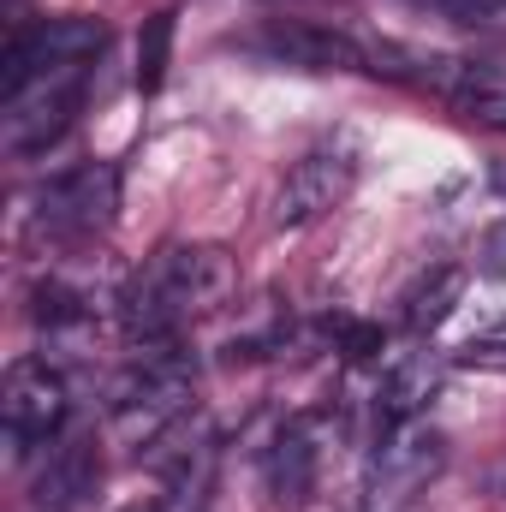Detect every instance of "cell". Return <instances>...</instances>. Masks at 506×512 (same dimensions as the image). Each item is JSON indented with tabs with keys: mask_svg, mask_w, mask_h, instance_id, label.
<instances>
[{
	"mask_svg": "<svg viewBox=\"0 0 506 512\" xmlns=\"http://www.w3.org/2000/svg\"><path fill=\"white\" fill-rule=\"evenodd\" d=\"M102 48H108V30L96 18H42L12 36V48H6V143L18 155L48 149L72 126Z\"/></svg>",
	"mask_w": 506,
	"mask_h": 512,
	"instance_id": "obj_1",
	"label": "cell"
},
{
	"mask_svg": "<svg viewBox=\"0 0 506 512\" xmlns=\"http://www.w3.org/2000/svg\"><path fill=\"white\" fill-rule=\"evenodd\" d=\"M233 286H239V274H233L227 251H215V245H167L126 280L120 322H126L131 340L167 346L179 328L221 310L233 298Z\"/></svg>",
	"mask_w": 506,
	"mask_h": 512,
	"instance_id": "obj_2",
	"label": "cell"
},
{
	"mask_svg": "<svg viewBox=\"0 0 506 512\" xmlns=\"http://www.w3.org/2000/svg\"><path fill=\"white\" fill-rule=\"evenodd\" d=\"M191 387H197V376L185 358H173L167 346H149V358L114 387V435L131 447H161L185 423Z\"/></svg>",
	"mask_w": 506,
	"mask_h": 512,
	"instance_id": "obj_3",
	"label": "cell"
},
{
	"mask_svg": "<svg viewBox=\"0 0 506 512\" xmlns=\"http://www.w3.org/2000/svg\"><path fill=\"white\" fill-rule=\"evenodd\" d=\"M358 173H364V143H358L352 131H334V137L310 143V149L286 167V179H280V191H274V227H310V221L334 215V209L352 197Z\"/></svg>",
	"mask_w": 506,
	"mask_h": 512,
	"instance_id": "obj_4",
	"label": "cell"
},
{
	"mask_svg": "<svg viewBox=\"0 0 506 512\" xmlns=\"http://www.w3.org/2000/svg\"><path fill=\"white\" fill-rule=\"evenodd\" d=\"M114 215H120V173L108 161H84V167L54 173L30 203V227L54 245H84V239L108 233Z\"/></svg>",
	"mask_w": 506,
	"mask_h": 512,
	"instance_id": "obj_5",
	"label": "cell"
},
{
	"mask_svg": "<svg viewBox=\"0 0 506 512\" xmlns=\"http://www.w3.org/2000/svg\"><path fill=\"white\" fill-rule=\"evenodd\" d=\"M447 471V435L429 423H399L387 429L364 471V507L370 512H399L405 501H417L435 477Z\"/></svg>",
	"mask_w": 506,
	"mask_h": 512,
	"instance_id": "obj_6",
	"label": "cell"
},
{
	"mask_svg": "<svg viewBox=\"0 0 506 512\" xmlns=\"http://www.w3.org/2000/svg\"><path fill=\"white\" fill-rule=\"evenodd\" d=\"M0 417H6V441H12L18 453L54 441L60 423H66V382H60V370H48L42 358H18V364L6 370Z\"/></svg>",
	"mask_w": 506,
	"mask_h": 512,
	"instance_id": "obj_7",
	"label": "cell"
},
{
	"mask_svg": "<svg viewBox=\"0 0 506 512\" xmlns=\"http://www.w3.org/2000/svg\"><path fill=\"white\" fill-rule=\"evenodd\" d=\"M256 48L274 66H298V72H370L364 42H352L346 30L316 24V18H274L256 30Z\"/></svg>",
	"mask_w": 506,
	"mask_h": 512,
	"instance_id": "obj_8",
	"label": "cell"
},
{
	"mask_svg": "<svg viewBox=\"0 0 506 512\" xmlns=\"http://www.w3.org/2000/svg\"><path fill=\"white\" fill-rule=\"evenodd\" d=\"M423 84L465 120L506 131V60H423Z\"/></svg>",
	"mask_w": 506,
	"mask_h": 512,
	"instance_id": "obj_9",
	"label": "cell"
},
{
	"mask_svg": "<svg viewBox=\"0 0 506 512\" xmlns=\"http://www.w3.org/2000/svg\"><path fill=\"white\" fill-rule=\"evenodd\" d=\"M262 483H268L274 507H304L316 495V483H322V435H316V417H292L274 435V447L262 459Z\"/></svg>",
	"mask_w": 506,
	"mask_h": 512,
	"instance_id": "obj_10",
	"label": "cell"
},
{
	"mask_svg": "<svg viewBox=\"0 0 506 512\" xmlns=\"http://www.w3.org/2000/svg\"><path fill=\"white\" fill-rule=\"evenodd\" d=\"M96 483H102V453H96L90 435H72V441H60L42 459L36 483H30V507L36 512H78L96 495Z\"/></svg>",
	"mask_w": 506,
	"mask_h": 512,
	"instance_id": "obj_11",
	"label": "cell"
},
{
	"mask_svg": "<svg viewBox=\"0 0 506 512\" xmlns=\"http://www.w3.org/2000/svg\"><path fill=\"white\" fill-rule=\"evenodd\" d=\"M441 358H429V352H417V358H399L387 376H381V393H376V417L387 429H399V423H417V411L441 393Z\"/></svg>",
	"mask_w": 506,
	"mask_h": 512,
	"instance_id": "obj_12",
	"label": "cell"
},
{
	"mask_svg": "<svg viewBox=\"0 0 506 512\" xmlns=\"http://www.w3.org/2000/svg\"><path fill=\"white\" fill-rule=\"evenodd\" d=\"M465 298V274L459 268H435L429 280H417L411 292H405V328H441L447 316H453V304Z\"/></svg>",
	"mask_w": 506,
	"mask_h": 512,
	"instance_id": "obj_13",
	"label": "cell"
},
{
	"mask_svg": "<svg viewBox=\"0 0 506 512\" xmlns=\"http://www.w3.org/2000/svg\"><path fill=\"white\" fill-rule=\"evenodd\" d=\"M167 36H173V18L155 12L149 30H143V42H137V84H143V90H161V72H167Z\"/></svg>",
	"mask_w": 506,
	"mask_h": 512,
	"instance_id": "obj_14",
	"label": "cell"
},
{
	"mask_svg": "<svg viewBox=\"0 0 506 512\" xmlns=\"http://www.w3.org/2000/svg\"><path fill=\"white\" fill-rule=\"evenodd\" d=\"M465 352H471V358H483V364H495V358L506 364V322H495L489 334H477V340H471Z\"/></svg>",
	"mask_w": 506,
	"mask_h": 512,
	"instance_id": "obj_15",
	"label": "cell"
},
{
	"mask_svg": "<svg viewBox=\"0 0 506 512\" xmlns=\"http://www.w3.org/2000/svg\"><path fill=\"white\" fill-rule=\"evenodd\" d=\"M120 512H173L167 501H131V507H120Z\"/></svg>",
	"mask_w": 506,
	"mask_h": 512,
	"instance_id": "obj_16",
	"label": "cell"
}]
</instances>
